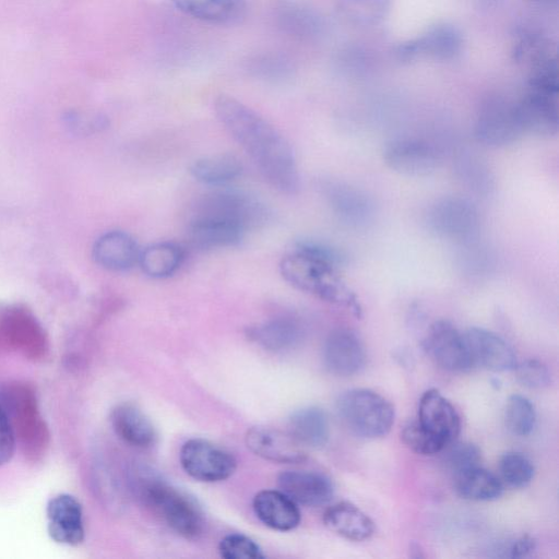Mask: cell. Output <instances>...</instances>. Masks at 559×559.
Masks as SVG:
<instances>
[{
  "instance_id": "1",
  "label": "cell",
  "mask_w": 559,
  "mask_h": 559,
  "mask_svg": "<svg viewBox=\"0 0 559 559\" xmlns=\"http://www.w3.org/2000/svg\"><path fill=\"white\" fill-rule=\"evenodd\" d=\"M214 110L222 126L273 188L287 194L298 191L300 178L294 150L273 124L240 100L225 94L215 99Z\"/></svg>"
},
{
  "instance_id": "2",
  "label": "cell",
  "mask_w": 559,
  "mask_h": 559,
  "mask_svg": "<svg viewBox=\"0 0 559 559\" xmlns=\"http://www.w3.org/2000/svg\"><path fill=\"white\" fill-rule=\"evenodd\" d=\"M267 218V209L257 198L238 190H216L203 194L190 207L187 236L199 250L234 247L247 230Z\"/></svg>"
},
{
  "instance_id": "3",
  "label": "cell",
  "mask_w": 559,
  "mask_h": 559,
  "mask_svg": "<svg viewBox=\"0 0 559 559\" xmlns=\"http://www.w3.org/2000/svg\"><path fill=\"white\" fill-rule=\"evenodd\" d=\"M343 260V255L330 246L301 241L282 258L280 272L295 288L346 307L355 316H360L361 309L355 294L336 272Z\"/></svg>"
},
{
  "instance_id": "4",
  "label": "cell",
  "mask_w": 559,
  "mask_h": 559,
  "mask_svg": "<svg viewBox=\"0 0 559 559\" xmlns=\"http://www.w3.org/2000/svg\"><path fill=\"white\" fill-rule=\"evenodd\" d=\"M138 490L144 504L175 533L187 539H195L202 534L203 513L187 493L155 476L141 478Z\"/></svg>"
},
{
  "instance_id": "5",
  "label": "cell",
  "mask_w": 559,
  "mask_h": 559,
  "mask_svg": "<svg viewBox=\"0 0 559 559\" xmlns=\"http://www.w3.org/2000/svg\"><path fill=\"white\" fill-rule=\"evenodd\" d=\"M338 417L354 435L376 439L386 436L395 418L393 405L369 389H352L336 401Z\"/></svg>"
},
{
  "instance_id": "6",
  "label": "cell",
  "mask_w": 559,
  "mask_h": 559,
  "mask_svg": "<svg viewBox=\"0 0 559 559\" xmlns=\"http://www.w3.org/2000/svg\"><path fill=\"white\" fill-rule=\"evenodd\" d=\"M48 350L46 333L31 309L0 301V352H21L34 359Z\"/></svg>"
},
{
  "instance_id": "7",
  "label": "cell",
  "mask_w": 559,
  "mask_h": 559,
  "mask_svg": "<svg viewBox=\"0 0 559 559\" xmlns=\"http://www.w3.org/2000/svg\"><path fill=\"white\" fill-rule=\"evenodd\" d=\"M5 393L13 415L10 421L20 438L23 453L28 459L37 460L46 452L49 433L39 416L34 392L24 383H15Z\"/></svg>"
},
{
  "instance_id": "8",
  "label": "cell",
  "mask_w": 559,
  "mask_h": 559,
  "mask_svg": "<svg viewBox=\"0 0 559 559\" xmlns=\"http://www.w3.org/2000/svg\"><path fill=\"white\" fill-rule=\"evenodd\" d=\"M464 37L461 29L452 23L440 22L429 26L417 37L402 43L396 56L403 62L423 59L450 61L463 49Z\"/></svg>"
},
{
  "instance_id": "9",
  "label": "cell",
  "mask_w": 559,
  "mask_h": 559,
  "mask_svg": "<svg viewBox=\"0 0 559 559\" xmlns=\"http://www.w3.org/2000/svg\"><path fill=\"white\" fill-rule=\"evenodd\" d=\"M179 460L190 477L203 483L225 480L237 466L230 452L201 438L186 441L180 449Z\"/></svg>"
},
{
  "instance_id": "10",
  "label": "cell",
  "mask_w": 559,
  "mask_h": 559,
  "mask_svg": "<svg viewBox=\"0 0 559 559\" xmlns=\"http://www.w3.org/2000/svg\"><path fill=\"white\" fill-rule=\"evenodd\" d=\"M427 224L439 237L463 241L477 234L479 214L469 201L459 197H445L429 207Z\"/></svg>"
},
{
  "instance_id": "11",
  "label": "cell",
  "mask_w": 559,
  "mask_h": 559,
  "mask_svg": "<svg viewBox=\"0 0 559 559\" xmlns=\"http://www.w3.org/2000/svg\"><path fill=\"white\" fill-rule=\"evenodd\" d=\"M476 140L490 147L515 142L522 134L515 103L503 97H490L480 106L474 127Z\"/></svg>"
},
{
  "instance_id": "12",
  "label": "cell",
  "mask_w": 559,
  "mask_h": 559,
  "mask_svg": "<svg viewBox=\"0 0 559 559\" xmlns=\"http://www.w3.org/2000/svg\"><path fill=\"white\" fill-rule=\"evenodd\" d=\"M423 346L444 370L466 372L474 367L463 333L447 320H437L429 326Z\"/></svg>"
},
{
  "instance_id": "13",
  "label": "cell",
  "mask_w": 559,
  "mask_h": 559,
  "mask_svg": "<svg viewBox=\"0 0 559 559\" xmlns=\"http://www.w3.org/2000/svg\"><path fill=\"white\" fill-rule=\"evenodd\" d=\"M558 94L528 88L526 94L515 102V110L523 134L549 138L559 127Z\"/></svg>"
},
{
  "instance_id": "14",
  "label": "cell",
  "mask_w": 559,
  "mask_h": 559,
  "mask_svg": "<svg viewBox=\"0 0 559 559\" xmlns=\"http://www.w3.org/2000/svg\"><path fill=\"white\" fill-rule=\"evenodd\" d=\"M383 159L392 170L412 177L432 174L439 166V154L430 143L417 139H399L383 151Z\"/></svg>"
},
{
  "instance_id": "15",
  "label": "cell",
  "mask_w": 559,
  "mask_h": 559,
  "mask_svg": "<svg viewBox=\"0 0 559 559\" xmlns=\"http://www.w3.org/2000/svg\"><path fill=\"white\" fill-rule=\"evenodd\" d=\"M417 423L444 448L455 441L461 430L456 409L436 389H429L421 395Z\"/></svg>"
},
{
  "instance_id": "16",
  "label": "cell",
  "mask_w": 559,
  "mask_h": 559,
  "mask_svg": "<svg viewBox=\"0 0 559 559\" xmlns=\"http://www.w3.org/2000/svg\"><path fill=\"white\" fill-rule=\"evenodd\" d=\"M366 358L362 341L349 329L332 331L324 342L323 365L334 376L350 377L358 373L364 368Z\"/></svg>"
},
{
  "instance_id": "17",
  "label": "cell",
  "mask_w": 559,
  "mask_h": 559,
  "mask_svg": "<svg viewBox=\"0 0 559 559\" xmlns=\"http://www.w3.org/2000/svg\"><path fill=\"white\" fill-rule=\"evenodd\" d=\"M464 340L474 366L490 371H509L516 366L512 347L499 335L483 328H469Z\"/></svg>"
},
{
  "instance_id": "18",
  "label": "cell",
  "mask_w": 559,
  "mask_h": 559,
  "mask_svg": "<svg viewBox=\"0 0 559 559\" xmlns=\"http://www.w3.org/2000/svg\"><path fill=\"white\" fill-rule=\"evenodd\" d=\"M46 513L48 535L53 542L78 546L84 540L82 506L73 496L59 493L52 497L47 503Z\"/></svg>"
},
{
  "instance_id": "19",
  "label": "cell",
  "mask_w": 559,
  "mask_h": 559,
  "mask_svg": "<svg viewBox=\"0 0 559 559\" xmlns=\"http://www.w3.org/2000/svg\"><path fill=\"white\" fill-rule=\"evenodd\" d=\"M246 444L255 455L275 463H300L307 457L306 452L289 432L270 427L248 429Z\"/></svg>"
},
{
  "instance_id": "20",
  "label": "cell",
  "mask_w": 559,
  "mask_h": 559,
  "mask_svg": "<svg viewBox=\"0 0 559 559\" xmlns=\"http://www.w3.org/2000/svg\"><path fill=\"white\" fill-rule=\"evenodd\" d=\"M277 483L294 502L307 507L328 503L334 492L330 478L318 472L285 471L278 475Z\"/></svg>"
},
{
  "instance_id": "21",
  "label": "cell",
  "mask_w": 559,
  "mask_h": 559,
  "mask_svg": "<svg viewBox=\"0 0 559 559\" xmlns=\"http://www.w3.org/2000/svg\"><path fill=\"white\" fill-rule=\"evenodd\" d=\"M140 248L132 236L110 230L99 236L93 246L95 262L109 271L122 272L139 264Z\"/></svg>"
},
{
  "instance_id": "22",
  "label": "cell",
  "mask_w": 559,
  "mask_h": 559,
  "mask_svg": "<svg viewBox=\"0 0 559 559\" xmlns=\"http://www.w3.org/2000/svg\"><path fill=\"white\" fill-rule=\"evenodd\" d=\"M257 518L267 527L288 532L300 523V511L296 502L281 490L266 489L258 492L252 501Z\"/></svg>"
},
{
  "instance_id": "23",
  "label": "cell",
  "mask_w": 559,
  "mask_h": 559,
  "mask_svg": "<svg viewBox=\"0 0 559 559\" xmlns=\"http://www.w3.org/2000/svg\"><path fill=\"white\" fill-rule=\"evenodd\" d=\"M320 189L330 207L344 222L361 224L372 214V204L361 191L340 181L325 180Z\"/></svg>"
},
{
  "instance_id": "24",
  "label": "cell",
  "mask_w": 559,
  "mask_h": 559,
  "mask_svg": "<svg viewBox=\"0 0 559 559\" xmlns=\"http://www.w3.org/2000/svg\"><path fill=\"white\" fill-rule=\"evenodd\" d=\"M116 435L129 445L146 449L156 441V430L151 419L134 404L117 405L110 414Z\"/></svg>"
},
{
  "instance_id": "25",
  "label": "cell",
  "mask_w": 559,
  "mask_h": 559,
  "mask_svg": "<svg viewBox=\"0 0 559 559\" xmlns=\"http://www.w3.org/2000/svg\"><path fill=\"white\" fill-rule=\"evenodd\" d=\"M304 333L301 322L293 316H277L249 330L250 337L271 352L294 348L302 340Z\"/></svg>"
},
{
  "instance_id": "26",
  "label": "cell",
  "mask_w": 559,
  "mask_h": 559,
  "mask_svg": "<svg viewBox=\"0 0 559 559\" xmlns=\"http://www.w3.org/2000/svg\"><path fill=\"white\" fill-rule=\"evenodd\" d=\"M324 525L333 533L354 542H362L374 533L373 521L355 504L342 501L328 508Z\"/></svg>"
},
{
  "instance_id": "27",
  "label": "cell",
  "mask_w": 559,
  "mask_h": 559,
  "mask_svg": "<svg viewBox=\"0 0 559 559\" xmlns=\"http://www.w3.org/2000/svg\"><path fill=\"white\" fill-rule=\"evenodd\" d=\"M171 2L183 14L211 24H237L247 13L246 0H171Z\"/></svg>"
},
{
  "instance_id": "28",
  "label": "cell",
  "mask_w": 559,
  "mask_h": 559,
  "mask_svg": "<svg viewBox=\"0 0 559 559\" xmlns=\"http://www.w3.org/2000/svg\"><path fill=\"white\" fill-rule=\"evenodd\" d=\"M275 20L282 32L300 39L318 37L324 28L322 16L298 2L286 1L280 4Z\"/></svg>"
},
{
  "instance_id": "29",
  "label": "cell",
  "mask_w": 559,
  "mask_h": 559,
  "mask_svg": "<svg viewBox=\"0 0 559 559\" xmlns=\"http://www.w3.org/2000/svg\"><path fill=\"white\" fill-rule=\"evenodd\" d=\"M288 427V432L302 447L319 449L329 441V419L320 407L307 406L294 412L289 417Z\"/></svg>"
},
{
  "instance_id": "30",
  "label": "cell",
  "mask_w": 559,
  "mask_h": 559,
  "mask_svg": "<svg viewBox=\"0 0 559 559\" xmlns=\"http://www.w3.org/2000/svg\"><path fill=\"white\" fill-rule=\"evenodd\" d=\"M556 52V46L549 38L537 33H524L515 41L512 53L514 60L524 67L530 75L558 64Z\"/></svg>"
},
{
  "instance_id": "31",
  "label": "cell",
  "mask_w": 559,
  "mask_h": 559,
  "mask_svg": "<svg viewBox=\"0 0 559 559\" xmlns=\"http://www.w3.org/2000/svg\"><path fill=\"white\" fill-rule=\"evenodd\" d=\"M456 493L471 501H492L501 497L503 484L493 473L478 466L454 475Z\"/></svg>"
},
{
  "instance_id": "32",
  "label": "cell",
  "mask_w": 559,
  "mask_h": 559,
  "mask_svg": "<svg viewBox=\"0 0 559 559\" xmlns=\"http://www.w3.org/2000/svg\"><path fill=\"white\" fill-rule=\"evenodd\" d=\"M189 171L199 182L224 186L241 175L242 164L235 155L219 153L193 160Z\"/></svg>"
},
{
  "instance_id": "33",
  "label": "cell",
  "mask_w": 559,
  "mask_h": 559,
  "mask_svg": "<svg viewBox=\"0 0 559 559\" xmlns=\"http://www.w3.org/2000/svg\"><path fill=\"white\" fill-rule=\"evenodd\" d=\"M185 258L183 249L175 242H158L140 252L139 265L153 278H166L174 275Z\"/></svg>"
},
{
  "instance_id": "34",
  "label": "cell",
  "mask_w": 559,
  "mask_h": 559,
  "mask_svg": "<svg viewBox=\"0 0 559 559\" xmlns=\"http://www.w3.org/2000/svg\"><path fill=\"white\" fill-rule=\"evenodd\" d=\"M335 7L344 22L368 27L380 24L389 15L392 0H336Z\"/></svg>"
},
{
  "instance_id": "35",
  "label": "cell",
  "mask_w": 559,
  "mask_h": 559,
  "mask_svg": "<svg viewBox=\"0 0 559 559\" xmlns=\"http://www.w3.org/2000/svg\"><path fill=\"white\" fill-rule=\"evenodd\" d=\"M504 419L508 429L515 436H528L536 423V412L532 402L523 395H511L507 402Z\"/></svg>"
},
{
  "instance_id": "36",
  "label": "cell",
  "mask_w": 559,
  "mask_h": 559,
  "mask_svg": "<svg viewBox=\"0 0 559 559\" xmlns=\"http://www.w3.org/2000/svg\"><path fill=\"white\" fill-rule=\"evenodd\" d=\"M535 473L532 461L521 452L504 453L499 460L501 481L512 488H524L533 479Z\"/></svg>"
},
{
  "instance_id": "37",
  "label": "cell",
  "mask_w": 559,
  "mask_h": 559,
  "mask_svg": "<svg viewBox=\"0 0 559 559\" xmlns=\"http://www.w3.org/2000/svg\"><path fill=\"white\" fill-rule=\"evenodd\" d=\"M251 71L261 80L276 83L288 80L292 76L293 67L285 57L266 53L252 60Z\"/></svg>"
},
{
  "instance_id": "38",
  "label": "cell",
  "mask_w": 559,
  "mask_h": 559,
  "mask_svg": "<svg viewBox=\"0 0 559 559\" xmlns=\"http://www.w3.org/2000/svg\"><path fill=\"white\" fill-rule=\"evenodd\" d=\"M218 551L224 559H263L265 557L260 546L242 534L225 536L219 542Z\"/></svg>"
},
{
  "instance_id": "39",
  "label": "cell",
  "mask_w": 559,
  "mask_h": 559,
  "mask_svg": "<svg viewBox=\"0 0 559 559\" xmlns=\"http://www.w3.org/2000/svg\"><path fill=\"white\" fill-rule=\"evenodd\" d=\"M404 444L413 452L421 455H433L445 448L431 435H429L417 420L404 426L401 432Z\"/></svg>"
},
{
  "instance_id": "40",
  "label": "cell",
  "mask_w": 559,
  "mask_h": 559,
  "mask_svg": "<svg viewBox=\"0 0 559 559\" xmlns=\"http://www.w3.org/2000/svg\"><path fill=\"white\" fill-rule=\"evenodd\" d=\"M450 445L451 448L445 453L444 462L454 475L479 465L481 456L480 450L476 444L471 442H453Z\"/></svg>"
},
{
  "instance_id": "41",
  "label": "cell",
  "mask_w": 559,
  "mask_h": 559,
  "mask_svg": "<svg viewBox=\"0 0 559 559\" xmlns=\"http://www.w3.org/2000/svg\"><path fill=\"white\" fill-rule=\"evenodd\" d=\"M515 376L520 383L531 389H543L551 383L550 371L547 366L538 359H527L516 364Z\"/></svg>"
},
{
  "instance_id": "42",
  "label": "cell",
  "mask_w": 559,
  "mask_h": 559,
  "mask_svg": "<svg viewBox=\"0 0 559 559\" xmlns=\"http://www.w3.org/2000/svg\"><path fill=\"white\" fill-rule=\"evenodd\" d=\"M15 451V432L10 418L0 407V466L11 461Z\"/></svg>"
},
{
  "instance_id": "43",
  "label": "cell",
  "mask_w": 559,
  "mask_h": 559,
  "mask_svg": "<svg viewBox=\"0 0 559 559\" xmlns=\"http://www.w3.org/2000/svg\"><path fill=\"white\" fill-rule=\"evenodd\" d=\"M536 548V540L530 535L518 538L510 548L511 558L528 557Z\"/></svg>"
},
{
  "instance_id": "44",
  "label": "cell",
  "mask_w": 559,
  "mask_h": 559,
  "mask_svg": "<svg viewBox=\"0 0 559 559\" xmlns=\"http://www.w3.org/2000/svg\"><path fill=\"white\" fill-rule=\"evenodd\" d=\"M532 2H535V3H539V4H557L559 0H530Z\"/></svg>"
}]
</instances>
